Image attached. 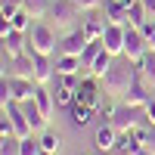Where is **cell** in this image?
Instances as JSON below:
<instances>
[{
	"mask_svg": "<svg viewBox=\"0 0 155 155\" xmlns=\"http://www.w3.org/2000/svg\"><path fill=\"white\" fill-rule=\"evenodd\" d=\"M87 44H90V41H87L84 28H74V31H68V34L59 37V53H65V56H81Z\"/></svg>",
	"mask_w": 155,
	"mask_h": 155,
	"instance_id": "obj_9",
	"label": "cell"
},
{
	"mask_svg": "<svg viewBox=\"0 0 155 155\" xmlns=\"http://www.w3.org/2000/svg\"><path fill=\"white\" fill-rule=\"evenodd\" d=\"M74 102H81V106H90V109H96V112H99V78L84 74V78H81V84H78Z\"/></svg>",
	"mask_w": 155,
	"mask_h": 155,
	"instance_id": "obj_5",
	"label": "cell"
},
{
	"mask_svg": "<svg viewBox=\"0 0 155 155\" xmlns=\"http://www.w3.org/2000/svg\"><path fill=\"white\" fill-rule=\"evenodd\" d=\"M149 16H152V12L146 9V3H143V0H137V3H130V6H127V25H134V28H140V25H143Z\"/></svg>",
	"mask_w": 155,
	"mask_h": 155,
	"instance_id": "obj_20",
	"label": "cell"
},
{
	"mask_svg": "<svg viewBox=\"0 0 155 155\" xmlns=\"http://www.w3.org/2000/svg\"><path fill=\"white\" fill-rule=\"evenodd\" d=\"M34 81H37V84H50V81H56V62L50 59V56L34 53Z\"/></svg>",
	"mask_w": 155,
	"mask_h": 155,
	"instance_id": "obj_14",
	"label": "cell"
},
{
	"mask_svg": "<svg viewBox=\"0 0 155 155\" xmlns=\"http://www.w3.org/2000/svg\"><path fill=\"white\" fill-rule=\"evenodd\" d=\"M74 3L81 6L84 12H93V9H99V3H102V0H74Z\"/></svg>",
	"mask_w": 155,
	"mask_h": 155,
	"instance_id": "obj_32",
	"label": "cell"
},
{
	"mask_svg": "<svg viewBox=\"0 0 155 155\" xmlns=\"http://www.w3.org/2000/svg\"><path fill=\"white\" fill-rule=\"evenodd\" d=\"M149 50H152V47H149V41L143 37V31L134 28V25H127V31H124V59H130L134 65H137Z\"/></svg>",
	"mask_w": 155,
	"mask_h": 155,
	"instance_id": "obj_4",
	"label": "cell"
},
{
	"mask_svg": "<svg viewBox=\"0 0 155 155\" xmlns=\"http://www.w3.org/2000/svg\"><path fill=\"white\" fill-rule=\"evenodd\" d=\"M41 149L44 152H59V137L56 134H41Z\"/></svg>",
	"mask_w": 155,
	"mask_h": 155,
	"instance_id": "obj_28",
	"label": "cell"
},
{
	"mask_svg": "<svg viewBox=\"0 0 155 155\" xmlns=\"http://www.w3.org/2000/svg\"><path fill=\"white\" fill-rule=\"evenodd\" d=\"M41 155H56V152H44V149H41Z\"/></svg>",
	"mask_w": 155,
	"mask_h": 155,
	"instance_id": "obj_35",
	"label": "cell"
},
{
	"mask_svg": "<svg viewBox=\"0 0 155 155\" xmlns=\"http://www.w3.org/2000/svg\"><path fill=\"white\" fill-rule=\"evenodd\" d=\"M152 90H155V87H152V84L146 81V78L140 74V68H137V81L130 84V90H127L124 102H127V106H140V109H146V102H149V99L155 96Z\"/></svg>",
	"mask_w": 155,
	"mask_h": 155,
	"instance_id": "obj_7",
	"label": "cell"
},
{
	"mask_svg": "<svg viewBox=\"0 0 155 155\" xmlns=\"http://www.w3.org/2000/svg\"><path fill=\"white\" fill-rule=\"evenodd\" d=\"M81 6L74 3V0H53V6H50V19L56 22V31L59 34H68L74 28H81L78 19H81Z\"/></svg>",
	"mask_w": 155,
	"mask_h": 155,
	"instance_id": "obj_3",
	"label": "cell"
},
{
	"mask_svg": "<svg viewBox=\"0 0 155 155\" xmlns=\"http://www.w3.org/2000/svg\"><path fill=\"white\" fill-rule=\"evenodd\" d=\"M143 115H146V121H149V127H155V96L146 102V109H143Z\"/></svg>",
	"mask_w": 155,
	"mask_h": 155,
	"instance_id": "obj_31",
	"label": "cell"
},
{
	"mask_svg": "<svg viewBox=\"0 0 155 155\" xmlns=\"http://www.w3.org/2000/svg\"><path fill=\"white\" fill-rule=\"evenodd\" d=\"M12 102V90H9V78L3 74V81H0V106H9Z\"/></svg>",
	"mask_w": 155,
	"mask_h": 155,
	"instance_id": "obj_29",
	"label": "cell"
},
{
	"mask_svg": "<svg viewBox=\"0 0 155 155\" xmlns=\"http://www.w3.org/2000/svg\"><path fill=\"white\" fill-rule=\"evenodd\" d=\"M0 137H16L12 134V121H9L6 112H3V118H0Z\"/></svg>",
	"mask_w": 155,
	"mask_h": 155,
	"instance_id": "obj_30",
	"label": "cell"
},
{
	"mask_svg": "<svg viewBox=\"0 0 155 155\" xmlns=\"http://www.w3.org/2000/svg\"><path fill=\"white\" fill-rule=\"evenodd\" d=\"M93 146L99 152H112V149H118V130L109 124V121H102L96 127V134H93Z\"/></svg>",
	"mask_w": 155,
	"mask_h": 155,
	"instance_id": "obj_13",
	"label": "cell"
},
{
	"mask_svg": "<svg viewBox=\"0 0 155 155\" xmlns=\"http://www.w3.org/2000/svg\"><path fill=\"white\" fill-rule=\"evenodd\" d=\"M74 93H78L74 87L56 84V90H53V96H56V109H71V106H74Z\"/></svg>",
	"mask_w": 155,
	"mask_h": 155,
	"instance_id": "obj_22",
	"label": "cell"
},
{
	"mask_svg": "<svg viewBox=\"0 0 155 155\" xmlns=\"http://www.w3.org/2000/svg\"><path fill=\"white\" fill-rule=\"evenodd\" d=\"M140 112H143L140 106H127V102H124V106H118V109H115V115H112V121H109V124H112L118 134H127L130 127H137Z\"/></svg>",
	"mask_w": 155,
	"mask_h": 155,
	"instance_id": "obj_8",
	"label": "cell"
},
{
	"mask_svg": "<svg viewBox=\"0 0 155 155\" xmlns=\"http://www.w3.org/2000/svg\"><path fill=\"white\" fill-rule=\"evenodd\" d=\"M59 50V37H56V28L47 22H37L34 28L28 31V53H41V56H53Z\"/></svg>",
	"mask_w": 155,
	"mask_h": 155,
	"instance_id": "obj_2",
	"label": "cell"
},
{
	"mask_svg": "<svg viewBox=\"0 0 155 155\" xmlns=\"http://www.w3.org/2000/svg\"><path fill=\"white\" fill-rule=\"evenodd\" d=\"M124 31H127V25H112L109 22L106 34H102V47H106L112 56H124Z\"/></svg>",
	"mask_w": 155,
	"mask_h": 155,
	"instance_id": "obj_11",
	"label": "cell"
},
{
	"mask_svg": "<svg viewBox=\"0 0 155 155\" xmlns=\"http://www.w3.org/2000/svg\"><path fill=\"white\" fill-rule=\"evenodd\" d=\"M137 68H140V74H143L146 81L155 87V50H149V53H146L143 59L137 62Z\"/></svg>",
	"mask_w": 155,
	"mask_h": 155,
	"instance_id": "obj_23",
	"label": "cell"
},
{
	"mask_svg": "<svg viewBox=\"0 0 155 155\" xmlns=\"http://www.w3.org/2000/svg\"><path fill=\"white\" fill-rule=\"evenodd\" d=\"M68 115H71V124H74V127H87V124H90V118L96 115V109H90V106H81V102H74V106L68 109Z\"/></svg>",
	"mask_w": 155,
	"mask_h": 155,
	"instance_id": "obj_19",
	"label": "cell"
},
{
	"mask_svg": "<svg viewBox=\"0 0 155 155\" xmlns=\"http://www.w3.org/2000/svg\"><path fill=\"white\" fill-rule=\"evenodd\" d=\"M143 3H146V9L152 12V16H155V0H143Z\"/></svg>",
	"mask_w": 155,
	"mask_h": 155,
	"instance_id": "obj_34",
	"label": "cell"
},
{
	"mask_svg": "<svg viewBox=\"0 0 155 155\" xmlns=\"http://www.w3.org/2000/svg\"><path fill=\"white\" fill-rule=\"evenodd\" d=\"M22 155H41V137H25L22 140Z\"/></svg>",
	"mask_w": 155,
	"mask_h": 155,
	"instance_id": "obj_25",
	"label": "cell"
},
{
	"mask_svg": "<svg viewBox=\"0 0 155 155\" xmlns=\"http://www.w3.org/2000/svg\"><path fill=\"white\" fill-rule=\"evenodd\" d=\"M140 31H143V37H146V41H149V47L155 50V16H149L143 25H140Z\"/></svg>",
	"mask_w": 155,
	"mask_h": 155,
	"instance_id": "obj_27",
	"label": "cell"
},
{
	"mask_svg": "<svg viewBox=\"0 0 155 155\" xmlns=\"http://www.w3.org/2000/svg\"><path fill=\"white\" fill-rule=\"evenodd\" d=\"M81 71V56H65V53H59L56 59V74H78Z\"/></svg>",
	"mask_w": 155,
	"mask_h": 155,
	"instance_id": "obj_21",
	"label": "cell"
},
{
	"mask_svg": "<svg viewBox=\"0 0 155 155\" xmlns=\"http://www.w3.org/2000/svg\"><path fill=\"white\" fill-rule=\"evenodd\" d=\"M106 19L112 25H127V6L121 0H106Z\"/></svg>",
	"mask_w": 155,
	"mask_h": 155,
	"instance_id": "obj_18",
	"label": "cell"
},
{
	"mask_svg": "<svg viewBox=\"0 0 155 155\" xmlns=\"http://www.w3.org/2000/svg\"><path fill=\"white\" fill-rule=\"evenodd\" d=\"M3 112L9 115V121H12V134H16L19 140H25V137H31L34 130H31V124H28V118H25V112H22V106L19 102H9V106H3Z\"/></svg>",
	"mask_w": 155,
	"mask_h": 155,
	"instance_id": "obj_12",
	"label": "cell"
},
{
	"mask_svg": "<svg viewBox=\"0 0 155 155\" xmlns=\"http://www.w3.org/2000/svg\"><path fill=\"white\" fill-rule=\"evenodd\" d=\"M134 81H137V65H134L130 59H124V62H115V65L106 71L102 87H106V93H109L112 99H124Z\"/></svg>",
	"mask_w": 155,
	"mask_h": 155,
	"instance_id": "obj_1",
	"label": "cell"
},
{
	"mask_svg": "<svg viewBox=\"0 0 155 155\" xmlns=\"http://www.w3.org/2000/svg\"><path fill=\"white\" fill-rule=\"evenodd\" d=\"M81 28L87 34V41H102V34L109 28V19L106 16H87V19H81Z\"/></svg>",
	"mask_w": 155,
	"mask_h": 155,
	"instance_id": "obj_15",
	"label": "cell"
},
{
	"mask_svg": "<svg viewBox=\"0 0 155 155\" xmlns=\"http://www.w3.org/2000/svg\"><path fill=\"white\" fill-rule=\"evenodd\" d=\"M3 74L6 78H34V56L22 53V56H3Z\"/></svg>",
	"mask_w": 155,
	"mask_h": 155,
	"instance_id": "obj_6",
	"label": "cell"
},
{
	"mask_svg": "<svg viewBox=\"0 0 155 155\" xmlns=\"http://www.w3.org/2000/svg\"><path fill=\"white\" fill-rule=\"evenodd\" d=\"M0 155H22V140L19 137H0Z\"/></svg>",
	"mask_w": 155,
	"mask_h": 155,
	"instance_id": "obj_24",
	"label": "cell"
},
{
	"mask_svg": "<svg viewBox=\"0 0 155 155\" xmlns=\"http://www.w3.org/2000/svg\"><path fill=\"white\" fill-rule=\"evenodd\" d=\"M115 59H118V56H112L109 53V50L106 47H102V53L93 59V65H90V74H93V78H99V81H102V78H106V71L115 65Z\"/></svg>",
	"mask_w": 155,
	"mask_h": 155,
	"instance_id": "obj_17",
	"label": "cell"
},
{
	"mask_svg": "<svg viewBox=\"0 0 155 155\" xmlns=\"http://www.w3.org/2000/svg\"><path fill=\"white\" fill-rule=\"evenodd\" d=\"M34 102H37V109H41V112L47 115V118H53V109H56V96H53V90H50L47 84H37Z\"/></svg>",
	"mask_w": 155,
	"mask_h": 155,
	"instance_id": "obj_16",
	"label": "cell"
},
{
	"mask_svg": "<svg viewBox=\"0 0 155 155\" xmlns=\"http://www.w3.org/2000/svg\"><path fill=\"white\" fill-rule=\"evenodd\" d=\"M3 37V56H22V53H28V34L25 31H16V28H9L6 34H0Z\"/></svg>",
	"mask_w": 155,
	"mask_h": 155,
	"instance_id": "obj_10",
	"label": "cell"
},
{
	"mask_svg": "<svg viewBox=\"0 0 155 155\" xmlns=\"http://www.w3.org/2000/svg\"><path fill=\"white\" fill-rule=\"evenodd\" d=\"M146 146H149V152L155 155V127H152V134H149V143H146Z\"/></svg>",
	"mask_w": 155,
	"mask_h": 155,
	"instance_id": "obj_33",
	"label": "cell"
},
{
	"mask_svg": "<svg viewBox=\"0 0 155 155\" xmlns=\"http://www.w3.org/2000/svg\"><path fill=\"white\" fill-rule=\"evenodd\" d=\"M28 19H31L28 12H25V9H19L16 16L9 19V25H12V28H16V31H25V34H28Z\"/></svg>",
	"mask_w": 155,
	"mask_h": 155,
	"instance_id": "obj_26",
	"label": "cell"
}]
</instances>
